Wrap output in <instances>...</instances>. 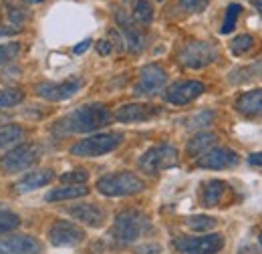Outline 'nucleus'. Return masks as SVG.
Instances as JSON below:
<instances>
[{
	"mask_svg": "<svg viewBox=\"0 0 262 254\" xmlns=\"http://www.w3.org/2000/svg\"><path fill=\"white\" fill-rule=\"evenodd\" d=\"M111 121V113L103 103H89L83 105L75 111H71L63 119H59L55 123L57 133H89V131H97L101 127L109 125Z\"/></svg>",
	"mask_w": 262,
	"mask_h": 254,
	"instance_id": "nucleus-1",
	"label": "nucleus"
},
{
	"mask_svg": "<svg viewBox=\"0 0 262 254\" xmlns=\"http://www.w3.org/2000/svg\"><path fill=\"white\" fill-rule=\"evenodd\" d=\"M151 232V222L145 214L137 210H125L115 216L113 222V238L119 244H133L141 236Z\"/></svg>",
	"mask_w": 262,
	"mask_h": 254,
	"instance_id": "nucleus-2",
	"label": "nucleus"
},
{
	"mask_svg": "<svg viewBox=\"0 0 262 254\" xmlns=\"http://www.w3.org/2000/svg\"><path fill=\"white\" fill-rule=\"evenodd\" d=\"M125 135L119 131H107V133H95L91 137H85L77 141L71 147V154L77 158H99L105 154H111L123 143Z\"/></svg>",
	"mask_w": 262,
	"mask_h": 254,
	"instance_id": "nucleus-3",
	"label": "nucleus"
},
{
	"mask_svg": "<svg viewBox=\"0 0 262 254\" xmlns=\"http://www.w3.org/2000/svg\"><path fill=\"white\" fill-rule=\"evenodd\" d=\"M97 190L99 194L109 196V198H123V196H133V194L143 192L145 182L131 172H115V174L99 178Z\"/></svg>",
	"mask_w": 262,
	"mask_h": 254,
	"instance_id": "nucleus-4",
	"label": "nucleus"
},
{
	"mask_svg": "<svg viewBox=\"0 0 262 254\" xmlns=\"http://www.w3.org/2000/svg\"><path fill=\"white\" fill-rule=\"evenodd\" d=\"M178 147L171 145V143H160V145H154L149 147L141 158H139V167L149 174V176H156L160 172H164L167 167H173L178 163Z\"/></svg>",
	"mask_w": 262,
	"mask_h": 254,
	"instance_id": "nucleus-5",
	"label": "nucleus"
},
{
	"mask_svg": "<svg viewBox=\"0 0 262 254\" xmlns=\"http://www.w3.org/2000/svg\"><path fill=\"white\" fill-rule=\"evenodd\" d=\"M173 248L182 254H216L224 248V238L220 234L180 236L173 240Z\"/></svg>",
	"mask_w": 262,
	"mask_h": 254,
	"instance_id": "nucleus-6",
	"label": "nucleus"
},
{
	"mask_svg": "<svg viewBox=\"0 0 262 254\" xmlns=\"http://www.w3.org/2000/svg\"><path fill=\"white\" fill-rule=\"evenodd\" d=\"M216 57H218L216 47L206 40H192L180 51V63L186 69H204L214 63Z\"/></svg>",
	"mask_w": 262,
	"mask_h": 254,
	"instance_id": "nucleus-7",
	"label": "nucleus"
},
{
	"mask_svg": "<svg viewBox=\"0 0 262 254\" xmlns=\"http://www.w3.org/2000/svg\"><path fill=\"white\" fill-rule=\"evenodd\" d=\"M38 154H40V150L36 143H20V145L12 147L10 152H6V156L2 158V170L6 174H18V172L31 167L38 159Z\"/></svg>",
	"mask_w": 262,
	"mask_h": 254,
	"instance_id": "nucleus-8",
	"label": "nucleus"
},
{
	"mask_svg": "<svg viewBox=\"0 0 262 254\" xmlns=\"http://www.w3.org/2000/svg\"><path fill=\"white\" fill-rule=\"evenodd\" d=\"M167 81V73L160 65H145L139 73V81L135 85V95H156Z\"/></svg>",
	"mask_w": 262,
	"mask_h": 254,
	"instance_id": "nucleus-9",
	"label": "nucleus"
},
{
	"mask_svg": "<svg viewBox=\"0 0 262 254\" xmlns=\"http://www.w3.org/2000/svg\"><path fill=\"white\" fill-rule=\"evenodd\" d=\"M49 240L55 246H77L85 240V230L73 222L57 220L49 228Z\"/></svg>",
	"mask_w": 262,
	"mask_h": 254,
	"instance_id": "nucleus-10",
	"label": "nucleus"
},
{
	"mask_svg": "<svg viewBox=\"0 0 262 254\" xmlns=\"http://www.w3.org/2000/svg\"><path fill=\"white\" fill-rule=\"evenodd\" d=\"M81 87H83V79L71 77L63 83H40V85H36V95L47 99V101H65V99H71Z\"/></svg>",
	"mask_w": 262,
	"mask_h": 254,
	"instance_id": "nucleus-11",
	"label": "nucleus"
},
{
	"mask_svg": "<svg viewBox=\"0 0 262 254\" xmlns=\"http://www.w3.org/2000/svg\"><path fill=\"white\" fill-rule=\"evenodd\" d=\"M206 91V85L200 83V81H180V83H173L167 91H165V101L167 103H173V105H188L192 103L194 99L202 95Z\"/></svg>",
	"mask_w": 262,
	"mask_h": 254,
	"instance_id": "nucleus-12",
	"label": "nucleus"
},
{
	"mask_svg": "<svg viewBox=\"0 0 262 254\" xmlns=\"http://www.w3.org/2000/svg\"><path fill=\"white\" fill-rule=\"evenodd\" d=\"M40 242L29 234H12L0 238V254H40Z\"/></svg>",
	"mask_w": 262,
	"mask_h": 254,
	"instance_id": "nucleus-13",
	"label": "nucleus"
},
{
	"mask_svg": "<svg viewBox=\"0 0 262 254\" xmlns=\"http://www.w3.org/2000/svg\"><path fill=\"white\" fill-rule=\"evenodd\" d=\"M196 163L206 170H226V167H234L238 163V154L228 147H212V150L204 152Z\"/></svg>",
	"mask_w": 262,
	"mask_h": 254,
	"instance_id": "nucleus-14",
	"label": "nucleus"
},
{
	"mask_svg": "<svg viewBox=\"0 0 262 254\" xmlns=\"http://www.w3.org/2000/svg\"><path fill=\"white\" fill-rule=\"evenodd\" d=\"M160 113V107L147 105V103H127L121 105L115 111V119L121 123H139V121H149Z\"/></svg>",
	"mask_w": 262,
	"mask_h": 254,
	"instance_id": "nucleus-15",
	"label": "nucleus"
},
{
	"mask_svg": "<svg viewBox=\"0 0 262 254\" xmlns=\"http://www.w3.org/2000/svg\"><path fill=\"white\" fill-rule=\"evenodd\" d=\"M67 214H71L75 220L93 226V228H99L105 222V210L97 204H77V206L67 208Z\"/></svg>",
	"mask_w": 262,
	"mask_h": 254,
	"instance_id": "nucleus-16",
	"label": "nucleus"
},
{
	"mask_svg": "<svg viewBox=\"0 0 262 254\" xmlns=\"http://www.w3.org/2000/svg\"><path fill=\"white\" fill-rule=\"evenodd\" d=\"M53 178H55L53 170H36V172H31V174L23 176V178L14 184V190L18 192V194H27V192L38 190V188L51 184Z\"/></svg>",
	"mask_w": 262,
	"mask_h": 254,
	"instance_id": "nucleus-17",
	"label": "nucleus"
},
{
	"mask_svg": "<svg viewBox=\"0 0 262 254\" xmlns=\"http://www.w3.org/2000/svg\"><path fill=\"white\" fill-rule=\"evenodd\" d=\"M117 23H119V27H121L123 43L127 45V49H129L131 53H139V51L143 49V45H145V36L141 34V31L133 27V23H131L123 12H117Z\"/></svg>",
	"mask_w": 262,
	"mask_h": 254,
	"instance_id": "nucleus-18",
	"label": "nucleus"
},
{
	"mask_svg": "<svg viewBox=\"0 0 262 254\" xmlns=\"http://www.w3.org/2000/svg\"><path fill=\"white\" fill-rule=\"evenodd\" d=\"M236 109L242 115H252V117L262 115V89H254V91H248L242 97H238Z\"/></svg>",
	"mask_w": 262,
	"mask_h": 254,
	"instance_id": "nucleus-19",
	"label": "nucleus"
},
{
	"mask_svg": "<svg viewBox=\"0 0 262 254\" xmlns=\"http://www.w3.org/2000/svg\"><path fill=\"white\" fill-rule=\"evenodd\" d=\"M226 184L220 182V180H210L208 184H204V192H202V204L206 208H214L220 204L224 192H226Z\"/></svg>",
	"mask_w": 262,
	"mask_h": 254,
	"instance_id": "nucleus-20",
	"label": "nucleus"
},
{
	"mask_svg": "<svg viewBox=\"0 0 262 254\" xmlns=\"http://www.w3.org/2000/svg\"><path fill=\"white\" fill-rule=\"evenodd\" d=\"M23 137H25V131L20 125H14V123L4 125L0 129V154L6 152V150L10 152L12 147H16L23 141Z\"/></svg>",
	"mask_w": 262,
	"mask_h": 254,
	"instance_id": "nucleus-21",
	"label": "nucleus"
},
{
	"mask_svg": "<svg viewBox=\"0 0 262 254\" xmlns=\"http://www.w3.org/2000/svg\"><path fill=\"white\" fill-rule=\"evenodd\" d=\"M216 141H218L216 133H212V131H202V133H198V135H194V137L190 139V143H188V154H192V156H202V154H204L206 150H210Z\"/></svg>",
	"mask_w": 262,
	"mask_h": 254,
	"instance_id": "nucleus-22",
	"label": "nucleus"
},
{
	"mask_svg": "<svg viewBox=\"0 0 262 254\" xmlns=\"http://www.w3.org/2000/svg\"><path fill=\"white\" fill-rule=\"evenodd\" d=\"M89 190L87 186H63L57 190H51L47 194V202H61V200H75L87 196Z\"/></svg>",
	"mask_w": 262,
	"mask_h": 254,
	"instance_id": "nucleus-23",
	"label": "nucleus"
},
{
	"mask_svg": "<svg viewBox=\"0 0 262 254\" xmlns=\"http://www.w3.org/2000/svg\"><path fill=\"white\" fill-rule=\"evenodd\" d=\"M20 226V216L0 204V232H10Z\"/></svg>",
	"mask_w": 262,
	"mask_h": 254,
	"instance_id": "nucleus-24",
	"label": "nucleus"
},
{
	"mask_svg": "<svg viewBox=\"0 0 262 254\" xmlns=\"http://www.w3.org/2000/svg\"><path fill=\"white\" fill-rule=\"evenodd\" d=\"M216 224L218 220L216 218H212V216H190L188 220H186V226L190 228V230H196V232H208V230H212V228H216Z\"/></svg>",
	"mask_w": 262,
	"mask_h": 254,
	"instance_id": "nucleus-25",
	"label": "nucleus"
},
{
	"mask_svg": "<svg viewBox=\"0 0 262 254\" xmlns=\"http://www.w3.org/2000/svg\"><path fill=\"white\" fill-rule=\"evenodd\" d=\"M133 18L141 25H149L154 20V8L147 0H137L135 8H133Z\"/></svg>",
	"mask_w": 262,
	"mask_h": 254,
	"instance_id": "nucleus-26",
	"label": "nucleus"
},
{
	"mask_svg": "<svg viewBox=\"0 0 262 254\" xmlns=\"http://www.w3.org/2000/svg\"><path fill=\"white\" fill-rule=\"evenodd\" d=\"M25 99V93L20 89H0V109L14 107Z\"/></svg>",
	"mask_w": 262,
	"mask_h": 254,
	"instance_id": "nucleus-27",
	"label": "nucleus"
},
{
	"mask_svg": "<svg viewBox=\"0 0 262 254\" xmlns=\"http://www.w3.org/2000/svg\"><path fill=\"white\" fill-rule=\"evenodd\" d=\"M240 12H242V6H240V4H230L228 8H226V18H224V23H222V27H220V32H222V34H228V32L234 31Z\"/></svg>",
	"mask_w": 262,
	"mask_h": 254,
	"instance_id": "nucleus-28",
	"label": "nucleus"
},
{
	"mask_svg": "<svg viewBox=\"0 0 262 254\" xmlns=\"http://www.w3.org/2000/svg\"><path fill=\"white\" fill-rule=\"evenodd\" d=\"M252 45H254V38L250 34H240L230 43V51L234 55H244V53H248L252 49Z\"/></svg>",
	"mask_w": 262,
	"mask_h": 254,
	"instance_id": "nucleus-29",
	"label": "nucleus"
},
{
	"mask_svg": "<svg viewBox=\"0 0 262 254\" xmlns=\"http://www.w3.org/2000/svg\"><path fill=\"white\" fill-rule=\"evenodd\" d=\"M89 180V174L85 170H75V172H67L61 176V182L67 186H85Z\"/></svg>",
	"mask_w": 262,
	"mask_h": 254,
	"instance_id": "nucleus-30",
	"label": "nucleus"
},
{
	"mask_svg": "<svg viewBox=\"0 0 262 254\" xmlns=\"http://www.w3.org/2000/svg\"><path fill=\"white\" fill-rule=\"evenodd\" d=\"M20 53V45L18 43H6V45H0V65L10 63L18 57Z\"/></svg>",
	"mask_w": 262,
	"mask_h": 254,
	"instance_id": "nucleus-31",
	"label": "nucleus"
},
{
	"mask_svg": "<svg viewBox=\"0 0 262 254\" xmlns=\"http://www.w3.org/2000/svg\"><path fill=\"white\" fill-rule=\"evenodd\" d=\"M208 0H180V6L186 10V12H192V14H198L202 10L208 8Z\"/></svg>",
	"mask_w": 262,
	"mask_h": 254,
	"instance_id": "nucleus-32",
	"label": "nucleus"
},
{
	"mask_svg": "<svg viewBox=\"0 0 262 254\" xmlns=\"http://www.w3.org/2000/svg\"><path fill=\"white\" fill-rule=\"evenodd\" d=\"M212 113L210 111H204V113H200L196 117H192V119H188V127H202V125H208L210 121H212Z\"/></svg>",
	"mask_w": 262,
	"mask_h": 254,
	"instance_id": "nucleus-33",
	"label": "nucleus"
},
{
	"mask_svg": "<svg viewBox=\"0 0 262 254\" xmlns=\"http://www.w3.org/2000/svg\"><path fill=\"white\" fill-rule=\"evenodd\" d=\"M95 47H97L99 55H109L111 53V43L109 40H99Z\"/></svg>",
	"mask_w": 262,
	"mask_h": 254,
	"instance_id": "nucleus-34",
	"label": "nucleus"
},
{
	"mask_svg": "<svg viewBox=\"0 0 262 254\" xmlns=\"http://www.w3.org/2000/svg\"><path fill=\"white\" fill-rule=\"evenodd\" d=\"M89 47H91V40L87 38V40H83V43H79V45H77V47L73 49V53H75V55H83V53H85V51H87Z\"/></svg>",
	"mask_w": 262,
	"mask_h": 254,
	"instance_id": "nucleus-35",
	"label": "nucleus"
},
{
	"mask_svg": "<svg viewBox=\"0 0 262 254\" xmlns=\"http://www.w3.org/2000/svg\"><path fill=\"white\" fill-rule=\"evenodd\" d=\"M248 161H250V165H260V167H262V152L252 154V156L248 158Z\"/></svg>",
	"mask_w": 262,
	"mask_h": 254,
	"instance_id": "nucleus-36",
	"label": "nucleus"
},
{
	"mask_svg": "<svg viewBox=\"0 0 262 254\" xmlns=\"http://www.w3.org/2000/svg\"><path fill=\"white\" fill-rule=\"evenodd\" d=\"M254 6H256V10L262 14V0H254Z\"/></svg>",
	"mask_w": 262,
	"mask_h": 254,
	"instance_id": "nucleus-37",
	"label": "nucleus"
},
{
	"mask_svg": "<svg viewBox=\"0 0 262 254\" xmlns=\"http://www.w3.org/2000/svg\"><path fill=\"white\" fill-rule=\"evenodd\" d=\"M27 2H31V4H38V2H42V0H27Z\"/></svg>",
	"mask_w": 262,
	"mask_h": 254,
	"instance_id": "nucleus-38",
	"label": "nucleus"
},
{
	"mask_svg": "<svg viewBox=\"0 0 262 254\" xmlns=\"http://www.w3.org/2000/svg\"><path fill=\"white\" fill-rule=\"evenodd\" d=\"M256 71H260V73H262V61L258 65H256Z\"/></svg>",
	"mask_w": 262,
	"mask_h": 254,
	"instance_id": "nucleus-39",
	"label": "nucleus"
},
{
	"mask_svg": "<svg viewBox=\"0 0 262 254\" xmlns=\"http://www.w3.org/2000/svg\"><path fill=\"white\" fill-rule=\"evenodd\" d=\"M4 121H6V117H2V115H0V123H4Z\"/></svg>",
	"mask_w": 262,
	"mask_h": 254,
	"instance_id": "nucleus-40",
	"label": "nucleus"
},
{
	"mask_svg": "<svg viewBox=\"0 0 262 254\" xmlns=\"http://www.w3.org/2000/svg\"><path fill=\"white\" fill-rule=\"evenodd\" d=\"M258 240H260V246H262V232H260V236H258Z\"/></svg>",
	"mask_w": 262,
	"mask_h": 254,
	"instance_id": "nucleus-41",
	"label": "nucleus"
},
{
	"mask_svg": "<svg viewBox=\"0 0 262 254\" xmlns=\"http://www.w3.org/2000/svg\"><path fill=\"white\" fill-rule=\"evenodd\" d=\"M158 2H162V0H158Z\"/></svg>",
	"mask_w": 262,
	"mask_h": 254,
	"instance_id": "nucleus-42",
	"label": "nucleus"
}]
</instances>
